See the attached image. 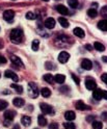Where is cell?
<instances>
[{"label":"cell","mask_w":107,"mask_h":129,"mask_svg":"<svg viewBox=\"0 0 107 129\" xmlns=\"http://www.w3.org/2000/svg\"><path fill=\"white\" fill-rule=\"evenodd\" d=\"M5 62H6V58L4 57V56L0 55V66H1V64H3V63H5Z\"/></svg>","instance_id":"cell-39"},{"label":"cell","mask_w":107,"mask_h":129,"mask_svg":"<svg viewBox=\"0 0 107 129\" xmlns=\"http://www.w3.org/2000/svg\"><path fill=\"white\" fill-rule=\"evenodd\" d=\"M101 79H102V81H103L104 83L107 84V73H104V74L101 76Z\"/></svg>","instance_id":"cell-38"},{"label":"cell","mask_w":107,"mask_h":129,"mask_svg":"<svg viewBox=\"0 0 107 129\" xmlns=\"http://www.w3.org/2000/svg\"><path fill=\"white\" fill-rule=\"evenodd\" d=\"M81 67H82V69H84V70H90L93 68V62H92V60H89L87 58H84L83 60L81 61Z\"/></svg>","instance_id":"cell-8"},{"label":"cell","mask_w":107,"mask_h":129,"mask_svg":"<svg viewBox=\"0 0 107 129\" xmlns=\"http://www.w3.org/2000/svg\"><path fill=\"white\" fill-rule=\"evenodd\" d=\"M75 106L78 110H87V109H90V107L88 105H86V104H84L82 101H77Z\"/></svg>","instance_id":"cell-10"},{"label":"cell","mask_w":107,"mask_h":129,"mask_svg":"<svg viewBox=\"0 0 107 129\" xmlns=\"http://www.w3.org/2000/svg\"><path fill=\"white\" fill-rule=\"evenodd\" d=\"M15 117H16V111H14V110H6V111L4 112V118H5V120L12 121Z\"/></svg>","instance_id":"cell-16"},{"label":"cell","mask_w":107,"mask_h":129,"mask_svg":"<svg viewBox=\"0 0 107 129\" xmlns=\"http://www.w3.org/2000/svg\"><path fill=\"white\" fill-rule=\"evenodd\" d=\"M54 80L57 83H63L64 80H65V76L62 75V74H56L55 77H54Z\"/></svg>","instance_id":"cell-20"},{"label":"cell","mask_w":107,"mask_h":129,"mask_svg":"<svg viewBox=\"0 0 107 129\" xmlns=\"http://www.w3.org/2000/svg\"><path fill=\"white\" fill-rule=\"evenodd\" d=\"M98 27L103 31H107V20H101L98 23Z\"/></svg>","instance_id":"cell-19"},{"label":"cell","mask_w":107,"mask_h":129,"mask_svg":"<svg viewBox=\"0 0 107 129\" xmlns=\"http://www.w3.org/2000/svg\"><path fill=\"white\" fill-rule=\"evenodd\" d=\"M87 15H88V17H90V18H96L98 13H97V11L95 9H89L87 11Z\"/></svg>","instance_id":"cell-29"},{"label":"cell","mask_w":107,"mask_h":129,"mask_svg":"<svg viewBox=\"0 0 107 129\" xmlns=\"http://www.w3.org/2000/svg\"><path fill=\"white\" fill-rule=\"evenodd\" d=\"M93 129H102L103 128V124L99 121H93Z\"/></svg>","instance_id":"cell-27"},{"label":"cell","mask_w":107,"mask_h":129,"mask_svg":"<svg viewBox=\"0 0 107 129\" xmlns=\"http://www.w3.org/2000/svg\"><path fill=\"white\" fill-rule=\"evenodd\" d=\"M49 129H58V125L57 123H51L49 125Z\"/></svg>","instance_id":"cell-36"},{"label":"cell","mask_w":107,"mask_h":129,"mask_svg":"<svg viewBox=\"0 0 107 129\" xmlns=\"http://www.w3.org/2000/svg\"><path fill=\"white\" fill-rule=\"evenodd\" d=\"M14 17H15V12L12 11V10H7L3 13V19L7 22H12Z\"/></svg>","instance_id":"cell-5"},{"label":"cell","mask_w":107,"mask_h":129,"mask_svg":"<svg viewBox=\"0 0 107 129\" xmlns=\"http://www.w3.org/2000/svg\"><path fill=\"white\" fill-rule=\"evenodd\" d=\"M101 14L104 16V17H107V6H104L101 10Z\"/></svg>","instance_id":"cell-37"},{"label":"cell","mask_w":107,"mask_h":129,"mask_svg":"<svg viewBox=\"0 0 107 129\" xmlns=\"http://www.w3.org/2000/svg\"><path fill=\"white\" fill-rule=\"evenodd\" d=\"M56 11L58 12L59 14H61V15H69V10L62 4L56 5Z\"/></svg>","instance_id":"cell-11"},{"label":"cell","mask_w":107,"mask_h":129,"mask_svg":"<svg viewBox=\"0 0 107 129\" xmlns=\"http://www.w3.org/2000/svg\"><path fill=\"white\" fill-rule=\"evenodd\" d=\"M11 87L14 88V90H16V92L19 93V94L23 93V87H22L21 85H18L17 83H12V84H11Z\"/></svg>","instance_id":"cell-26"},{"label":"cell","mask_w":107,"mask_h":129,"mask_svg":"<svg viewBox=\"0 0 107 129\" xmlns=\"http://www.w3.org/2000/svg\"><path fill=\"white\" fill-rule=\"evenodd\" d=\"M0 76H1V75H0Z\"/></svg>","instance_id":"cell-48"},{"label":"cell","mask_w":107,"mask_h":129,"mask_svg":"<svg viewBox=\"0 0 107 129\" xmlns=\"http://www.w3.org/2000/svg\"><path fill=\"white\" fill-rule=\"evenodd\" d=\"M64 118H65V120H67V121H73V120H75L76 115H75V112H74V111L69 110V111H65Z\"/></svg>","instance_id":"cell-15"},{"label":"cell","mask_w":107,"mask_h":129,"mask_svg":"<svg viewBox=\"0 0 107 129\" xmlns=\"http://www.w3.org/2000/svg\"><path fill=\"white\" fill-rule=\"evenodd\" d=\"M71 76H72V78L74 79V81H75L76 84H79V83H80V79H79L75 74H71Z\"/></svg>","instance_id":"cell-35"},{"label":"cell","mask_w":107,"mask_h":129,"mask_svg":"<svg viewBox=\"0 0 107 129\" xmlns=\"http://www.w3.org/2000/svg\"><path fill=\"white\" fill-rule=\"evenodd\" d=\"M11 122H12V121H10V120H5V121H4V126L9 127V126L11 125Z\"/></svg>","instance_id":"cell-41"},{"label":"cell","mask_w":107,"mask_h":129,"mask_svg":"<svg viewBox=\"0 0 107 129\" xmlns=\"http://www.w3.org/2000/svg\"><path fill=\"white\" fill-rule=\"evenodd\" d=\"M103 119H107V112H103Z\"/></svg>","instance_id":"cell-45"},{"label":"cell","mask_w":107,"mask_h":129,"mask_svg":"<svg viewBox=\"0 0 107 129\" xmlns=\"http://www.w3.org/2000/svg\"><path fill=\"white\" fill-rule=\"evenodd\" d=\"M85 48H86V50H88V51L93 50V47H92V45H89V44H86V45H85Z\"/></svg>","instance_id":"cell-42"},{"label":"cell","mask_w":107,"mask_h":129,"mask_svg":"<svg viewBox=\"0 0 107 129\" xmlns=\"http://www.w3.org/2000/svg\"><path fill=\"white\" fill-rule=\"evenodd\" d=\"M11 60L14 64H16V66H18V67H23V61L20 59V57H18V56H16V55H12L11 56Z\"/></svg>","instance_id":"cell-12"},{"label":"cell","mask_w":107,"mask_h":129,"mask_svg":"<svg viewBox=\"0 0 107 129\" xmlns=\"http://www.w3.org/2000/svg\"><path fill=\"white\" fill-rule=\"evenodd\" d=\"M38 122H39V125H40V126L44 127V126L47 125V119H46L43 115H41V116H39V118H38Z\"/></svg>","instance_id":"cell-21"},{"label":"cell","mask_w":107,"mask_h":129,"mask_svg":"<svg viewBox=\"0 0 107 129\" xmlns=\"http://www.w3.org/2000/svg\"><path fill=\"white\" fill-rule=\"evenodd\" d=\"M58 22L60 23V25L63 27V28H68L69 26H70V23H69V21L65 19V18H62V17H60L59 19H58Z\"/></svg>","instance_id":"cell-22"},{"label":"cell","mask_w":107,"mask_h":129,"mask_svg":"<svg viewBox=\"0 0 107 129\" xmlns=\"http://www.w3.org/2000/svg\"><path fill=\"white\" fill-rule=\"evenodd\" d=\"M94 48L97 50V51H100V52H102V51H104L105 50V47H104V45H102L101 43H99V42H96L95 44H94Z\"/></svg>","instance_id":"cell-24"},{"label":"cell","mask_w":107,"mask_h":129,"mask_svg":"<svg viewBox=\"0 0 107 129\" xmlns=\"http://www.w3.org/2000/svg\"><path fill=\"white\" fill-rule=\"evenodd\" d=\"M44 80L46 82H48V83H50V84H52L53 83V81H54V77L51 75V74H46V75H44Z\"/></svg>","instance_id":"cell-25"},{"label":"cell","mask_w":107,"mask_h":129,"mask_svg":"<svg viewBox=\"0 0 107 129\" xmlns=\"http://www.w3.org/2000/svg\"><path fill=\"white\" fill-rule=\"evenodd\" d=\"M43 1H47V2H48V1H49V0H43Z\"/></svg>","instance_id":"cell-47"},{"label":"cell","mask_w":107,"mask_h":129,"mask_svg":"<svg viewBox=\"0 0 107 129\" xmlns=\"http://www.w3.org/2000/svg\"><path fill=\"white\" fill-rule=\"evenodd\" d=\"M103 98L107 100V91H102V99Z\"/></svg>","instance_id":"cell-40"},{"label":"cell","mask_w":107,"mask_h":129,"mask_svg":"<svg viewBox=\"0 0 107 129\" xmlns=\"http://www.w3.org/2000/svg\"><path fill=\"white\" fill-rule=\"evenodd\" d=\"M63 127L65 129H75V124L72 123V121H69L67 123H63Z\"/></svg>","instance_id":"cell-30"},{"label":"cell","mask_w":107,"mask_h":129,"mask_svg":"<svg viewBox=\"0 0 107 129\" xmlns=\"http://www.w3.org/2000/svg\"><path fill=\"white\" fill-rule=\"evenodd\" d=\"M25 17H26V19H28V20H33V19H35L37 16H35L33 13H32V12H28V13L26 14Z\"/></svg>","instance_id":"cell-33"},{"label":"cell","mask_w":107,"mask_h":129,"mask_svg":"<svg viewBox=\"0 0 107 129\" xmlns=\"http://www.w3.org/2000/svg\"><path fill=\"white\" fill-rule=\"evenodd\" d=\"M73 34L75 35L76 37H78V38H84V36H85L84 30L82 29V28H80V27H76V28H74Z\"/></svg>","instance_id":"cell-13"},{"label":"cell","mask_w":107,"mask_h":129,"mask_svg":"<svg viewBox=\"0 0 107 129\" xmlns=\"http://www.w3.org/2000/svg\"><path fill=\"white\" fill-rule=\"evenodd\" d=\"M70 58V54L67 51H61L58 55V61L61 63H65Z\"/></svg>","instance_id":"cell-6"},{"label":"cell","mask_w":107,"mask_h":129,"mask_svg":"<svg viewBox=\"0 0 107 129\" xmlns=\"http://www.w3.org/2000/svg\"><path fill=\"white\" fill-rule=\"evenodd\" d=\"M93 97L95 100H101L102 99V90H100V88H95L94 92H93Z\"/></svg>","instance_id":"cell-14"},{"label":"cell","mask_w":107,"mask_h":129,"mask_svg":"<svg viewBox=\"0 0 107 129\" xmlns=\"http://www.w3.org/2000/svg\"><path fill=\"white\" fill-rule=\"evenodd\" d=\"M21 123L23 126H25V127H28L30 124H31V119L28 117V116H23L21 118Z\"/></svg>","instance_id":"cell-17"},{"label":"cell","mask_w":107,"mask_h":129,"mask_svg":"<svg viewBox=\"0 0 107 129\" xmlns=\"http://www.w3.org/2000/svg\"><path fill=\"white\" fill-rule=\"evenodd\" d=\"M102 59H103V61H107V57H106V56H103Z\"/></svg>","instance_id":"cell-46"},{"label":"cell","mask_w":107,"mask_h":129,"mask_svg":"<svg viewBox=\"0 0 107 129\" xmlns=\"http://www.w3.org/2000/svg\"><path fill=\"white\" fill-rule=\"evenodd\" d=\"M7 106H9V103L5 100H0V110H4Z\"/></svg>","instance_id":"cell-32"},{"label":"cell","mask_w":107,"mask_h":129,"mask_svg":"<svg viewBox=\"0 0 107 129\" xmlns=\"http://www.w3.org/2000/svg\"><path fill=\"white\" fill-rule=\"evenodd\" d=\"M94 119H95V117H87L86 118V121H88V122H93Z\"/></svg>","instance_id":"cell-43"},{"label":"cell","mask_w":107,"mask_h":129,"mask_svg":"<svg viewBox=\"0 0 107 129\" xmlns=\"http://www.w3.org/2000/svg\"><path fill=\"white\" fill-rule=\"evenodd\" d=\"M41 110H42L43 114L45 115H53L54 114V109L51 105H49V104H46V103H41Z\"/></svg>","instance_id":"cell-3"},{"label":"cell","mask_w":107,"mask_h":129,"mask_svg":"<svg viewBox=\"0 0 107 129\" xmlns=\"http://www.w3.org/2000/svg\"><path fill=\"white\" fill-rule=\"evenodd\" d=\"M68 4L72 9H76L78 6V0H68Z\"/></svg>","instance_id":"cell-31"},{"label":"cell","mask_w":107,"mask_h":129,"mask_svg":"<svg viewBox=\"0 0 107 129\" xmlns=\"http://www.w3.org/2000/svg\"><path fill=\"white\" fill-rule=\"evenodd\" d=\"M22 38H23V31L19 28H16L13 29L11 31V35H10V39L13 43L16 44H20L22 42Z\"/></svg>","instance_id":"cell-1"},{"label":"cell","mask_w":107,"mask_h":129,"mask_svg":"<svg viewBox=\"0 0 107 129\" xmlns=\"http://www.w3.org/2000/svg\"><path fill=\"white\" fill-rule=\"evenodd\" d=\"M85 87L87 88V90H90V91L95 90V88L97 87V83L93 78H86L85 79Z\"/></svg>","instance_id":"cell-4"},{"label":"cell","mask_w":107,"mask_h":129,"mask_svg":"<svg viewBox=\"0 0 107 129\" xmlns=\"http://www.w3.org/2000/svg\"><path fill=\"white\" fill-rule=\"evenodd\" d=\"M46 69H48V70H52V69H54L55 68V66H53V63L52 62H50V61H48V62H46Z\"/></svg>","instance_id":"cell-34"},{"label":"cell","mask_w":107,"mask_h":129,"mask_svg":"<svg viewBox=\"0 0 107 129\" xmlns=\"http://www.w3.org/2000/svg\"><path fill=\"white\" fill-rule=\"evenodd\" d=\"M3 45H4V43H3V40L0 38V49H2L3 48Z\"/></svg>","instance_id":"cell-44"},{"label":"cell","mask_w":107,"mask_h":129,"mask_svg":"<svg viewBox=\"0 0 107 129\" xmlns=\"http://www.w3.org/2000/svg\"><path fill=\"white\" fill-rule=\"evenodd\" d=\"M39 46H40V41L39 40H33V41H32V45H31L32 50L38 51L39 50Z\"/></svg>","instance_id":"cell-28"},{"label":"cell","mask_w":107,"mask_h":129,"mask_svg":"<svg viewBox=\"0 0 107 129\" xmlns=\"http://www.w3.org/2000/svg\"><path fill=\"white\" fill-rule=\"evenodd\" d=\"M28 93H29L31 98H37L39 96V88L34 82L28 83Z\"/></svg>","instance_id":"cell-2"},{"label":"cell","mask_w":107,"mask_h":129,"mask_svg":"<svg viewBox=\"0 0 107 129\" xmlns=\"http://www.w3.org/2000/svg\"><path fill=\"white\" fill-rule=\"evenodd\" d=\"M4 76H5L6 78H11L15 83L19 80V78H18L17 74L14 73V72H13V71H11V70H6V71H5V73H4Z\"/></svg>","instance_id":"cell-7"},{"label":"cell","mask_w":107,"mask_h":129,"mask_svg":"<svg viewBox=\"0 0 107 129\" xmlns=\"http://www.w3.org/2000/svg\"><path fill=\"white\" fill-rule=\"evenodd\" d=\"M45 27L48 29H53L55 27V20L53 18H47L45 20Z\"/></svg>","instance_id":"cell-9"},{"label":"cell","mask_w":107,"mask_h":129,"mask_svg":"<svg viewBox=\"0 0 107 129\" xmlns=\"http://www.w3.org/2000/svg\"><path fill=\"white\" fill-rule=\"evenodd\" d=\"M41 94H42V96L45 97V98H48V97H50V95H51V91L49 90L48 87H43L42 91H41Z\"/></svg>","instance_id":"cell-23"},{"label":"cell","mask_w":107,"mask_h":129,"mask_svg":"<svg viewBox=\"0 0 107 129\" xmlns=\"http://www.w3.org/2000/svg\"><path fill=\"white\" fill-rule=\"evenodd\" d=\"M13 103H14L15 106L22 107V106H24V104H25V101H24V99H22V98H15Z\"/></svg>","instance_id":"cell-18"}]
</instances>
